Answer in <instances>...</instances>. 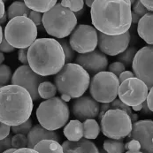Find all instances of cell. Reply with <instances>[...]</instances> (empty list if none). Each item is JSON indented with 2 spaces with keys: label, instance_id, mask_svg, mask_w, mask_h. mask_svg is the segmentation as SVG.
<instances>
[{
  "label": "cell",
  "instance_id": "1",
  "mask_svg": "<svg viewBox=\"0 0 153 153\" xmlns=\"http://www.w3.org/2000/svg\"><path fill=\"white\" fill-rule=\"evenodd\" d=\"M90 8L91 22L97 32L120 36L131 27L129 0H94Z\"/></svg>",
  "mask_w": 153,
  "mask_h": 153
},
{
  "label": "cell",
  "instance_id": "2",
  "mask_svg": "<svg viewBox=\"0 0 153 153\" xmlns=\"http://www.w3.org/2000/svg\"><path fill=\"white\" fill-rule=\"evenodd\" d=\"M29 67L38 75L48 77L57 74L65 66L63 49L57 39L38 38L27 51Z\"/></svg>",
  "mask_w": 153,
  "mask_h": 153
},
{
  "label": "cell",
  "instance_id": "3",
  "mask_svg": "<svg viewBox=\"0 0 153 153\" xmlns=\"http://www.w3.org/2000/svg\"><path fill=\"white\" fill-rule=\"evenodd\" d=\"M32 111V97L24 88L13 84L0 88V122L20 125L30 118Z\"/></svg>",
  "mask_w": 153,
  "mask_h": 153
},
{
  "label": "cell",
  "instance_id": "4",
  "mask_svg": "<svg viewBox=\"0 0 153 153\" xmlns=\"http://www.w3.org/2000/svg\"><path fill=\"white\" fill-rule=\"evenodd\" d=\"M55 86L61 96L79 98L89 87L90 76L82 67L75 63L65 64L54 78Z\"/></svg>",
  "mask_w": 153,
  "mask_h": 153
},
{
  "label": "cell",
  "instance_id": "5",
  "mask_svg": "<svg viewBox=\"0 0 153 153\" xmlns=\"http://www.w3.org/2000/svg\"><path fill=\"white\" fill-rule=\"evenodd\" d=\"M42 24L48 35L63 39L74 31L77 26V19L74 13L57 3L52 9L43 14Z\"/></svg>",
  "mask_w": 153,
  "mask_h": 153
},
{
  "label": "cell",
  "instance_id": "6",
  "mask_svg": "<svg viewBox=\"0 0 153 153\" xmlns=\"http://www.w3.org/2000/svg\"><path fill=\"white\" fill-rule=\"evenodd\" d=\"M69 116L70 110L67 104L57 97L42 102L36 110L39 124L51 131H56L66 126Z\"/></svg>",
  "mask_w": 153,
  "mask_h": 153
},
{
  "label": "cell",
  "instance_id": "7",
  "mask_svg": "<svg viewBox=\"0 0 153 153\" xmlns=\"http://www.w3.org/2000/svg\"><path fill=\"white\" fill-rule=\"evenodd\" d=\"M37 27L28 17L12 19L4 27V36L14 49H26L37 39Z\"/></svg>",
  "mask_w": 153,
  "mask_h": 153
},
{
  "label": "cell",
  "instance_id": "8",
  "mask_svg": "<svg viewBox=\"0 0 153 153\" xmlns=\"http://www.w3.org/2000/svg\"><path fill=\"white\" fill-rule=\"evenodd\" d=\"M100 129L109 139L120 140L128 137L132 129L129 115L117 109L108 110L101 119Z\"/></svg>",
  "mask_w": 153,
  "mask_h": 153
},
{
  "label": "cell",
  "instance_id": "9",
  "mask_svg": "<svg viewBox=\"0 0 153 153\" xmlns=\"http://www.w3.org/2000/svg\"><path fill=\"white\" fill-rule=\"evenodd\" d=\"M120 81L115 74L105 71L95 74L89 82L91 97L98 103H111L118 97Z\"/></svg>",
  "mask_w": 153,
  "mask_h": 153
},
{
  "label": "cell",
  "instance_id": "10",
  "mask_svg": "<svg viewBox=\"0 0 153 153\" xmlns=\"http://www.w3.org/2000/svg\"><path fill=\"white\" fill-rule=\"evenodd\" d=\"M97 31L93 26L80 24L70 35L69 44L79 54L88 53L97 47Z\"/></svg>",
  "mask_w": 153,
  "mask_h": 153
},
{
  "label": "cell",
  "instance_id": "11",
  "mask_svg": "<svg viewBox=\"0 0 153 153\" xmlns=\"http://www.w3.org/2000/svg\"><path fill=\"white\" fill-rule=\"evenodd\" d=\"M152 63L153 47L147 45L137 51L131 65L134 77L143 82L149 89L153 86Z\"/></svg>",
  "mask_w": 153,
  "mask_h": 153
},
{
  "label": "cell",
  "instance_id": "12",
  "mask_svg": "<svg viewBox=\"0 0 153 153\" xmlns=\"http://www.w3.org/2000/svg\"><path fill=\"white\" fill-rule=\"evenodd\" d=\"M149 88L141 80L133 77L125 80L118 89L119 99L129 107L143 104L148 95Z\"/></svg>",
  "mask_w": 153,
  "mask_h": 153
},
{
  "label": "cell",
  "instance_id": "13",
  "mask_svg": "<svg viewBox=\"0 0 153 153\" xmlns=\"http://www.w3.org/2000/svg\"><path fill=\"white\" fill-rule=\"evenodd\" d=\"M43 82H45V77L36 74L28 65L19 66L11 80L13 85L21 86L27 90L33 101H38L41 98L38 94V86Z\"/></svg>",
  "mask_w": 153,
  "mask_h": 153
},
{
  "label": "cell",
  "instance_id": "14",
  "mask_svg": "<svg viewBox=\"0 0 153 153\" xmlns=\"http://www.w3.org/2000/svg\"><path fill=\"white\" fill-rule=\"evenodd\" d=\"M97 38V46L101 52L105 55L118 56L128 49L131 36L129 31L120 36H107L98 32Z\"/></svg>",
  "mask_w": 153,
  "mask_h": 153
},
{
  "label": "cell",
  "instance_id": "15",
  "mask_svg": "<svg viewBox=\"0 0 153 153\" xmlns=\"http://www.w3.org/2000/svg\"><path fill=\"white\" fill-rule=\"evenodd\" d=\"M128 139L139 142L141 152L153 153V121L152 120H143L132 123V129L128 135Z\"/></svg>",
  "mask_w": 153,
  "mask_h": 153
},
{
  "label": "cell",
  "instance_id": "16",
  "mask_svg": "<svg viewBox=\"0 0 153 153\" xmlns=\"http://www.w3.org/2000/svg\"><path fill=\"white\" fill-rule=\"evenodd\" d=\"M75 64L82 66L88 74L95 75L107 69L108 59L106 55L96 49L88 53L79 54L75 59Z\"/></svg>",
  "mask_w": 153,
  "mask_h": 153
},
{
  "label": "cell",
  "instance_id": "17",
  "mask_svg": "<svg viewBox=\"0 0 153 153\" xmlns=\"http://www.w3.org/2000/svg\"><path fill=\"white\" fill-rule=\"evenodd\" d=\"M99 103L89 96H82L76 98L72 105L74 116L81 122L97 118L99 114Z\"/></svg>",
  "mask_w": 153,
  "mask_h": 153
},
{
  "label": "cell",
  "instance_id": "18",
  "mask_svg": "<svg viewBox=\"0 0 153 153\" xmlns=\"http://www.w3.org/2000/svg\"><path fill=\"white\" fill-rule=\"evenodd\" d=\"M27 148L34 149L36 144L43 140H54L57 142H60V135L55 131H51L43 128L40 124L32 127L31 130L27 134Z\"/></svg>",
  "mask_w": 153,
  "mask_h": 153
},
{
  "label": "cell",
  "instance_id": "19",
  "mask_svg": "<svg viewBox=\"0 0 153 153\" xmlns=\"http://www.w3.org/2000/svg\"><path fill=\"white\" fill-rule=\"evenodd\" d=\"M63 153H99L97 145L87 139H81L77 142L66 140L62 143Z\"/></svg>",
  "mask_w": 153,
  "mask_h": 153
},
{
  "label": "cell",
  "instance_id": "20",
  "mask_svg": "<svg viewBox=\"0 0 153 153\" xmlns=\"http://www.w3.org/2000/svg\"><path fill=\"white\" fill-rule=\"evenodd\" d=\"M137 33L139 36L149 45L153 44V13H148L138 22Z\"/></svg>",
  "mask_w": 153,
  "mask_h": 153
},
{
  "label": "cell",
  "instance_id": "21",
  "mask_svg": "<svg viewBox=\"0 0 153 153\" xmlns=\"http://www.w3.org/2000/svg\"><path fill=\"white\" fill-rule=\"evenodd\" d=\"M63 133L68 141L77 142L83 137V124L78 120H70L65 126Z\"/></svg>",
  "mask_w": 153,
  "mask_h": 153
},
{
  "label": "cell",
  "instance_id": "22",
  "mask_svg": "<svg viewBox=\"0 0 153 153\" xmlns=\"http://www.w3.org/2000/svg\"><path fill=\"white\" fill-rule=\"evenodd\" d=\"M24 3L29 10L40 13L49 12L57 4L56 0H26Z\"/></svg>",
  "mask_w": 153,
  "mask_h": 153
},
{
  "label": "cell",
  "instance_id": "23",
  "mask_svg": "<svg viewBox=\"0 0 153 153\" xmlns=\"http://www.w3.org/2000/svg\"><path fill=\"white\" fill-rule=\"evenodd\" d=\"M38 153H63L62 145L54 140H43L34 147Z\"/></svg>",
  "mask_w": 153,
  "mask_h": 153
},
{
  "label": "cell",
  "instance_id": "24",
  "mask_svg": "<svg viewBox=\"0 0 153 153\" xmlns=\"http://www.w3.org/2000/svg\"><path fill=\"white\" fill-rule=\"evenodd\" d=\"M31 10H29L25 4L24 1H15L10 4L7 10V18L9 21L15 17L25 16L28 17V14Z\"/></svg>",
  "mask_w": 153,
  "mask_h": 153
},
{
  "label": "cell",
  "instance_id": "25",
  "mask_svg": "<svg viewBox=\"0 0 153 153\" xmlns=\"http://www.w3.org/2000/svg\"><path fill=\"white\" fill-rule=\"evenodd\" d=\"M83 124V137L87 140H95L99 135L101 131L100 126L95 119L86 120L82 122Z\"/></svg>",
  "mask_w": 153,
  "mask_h": 153
},
{
  "label": "cell",
  "instance_id": "26",
  "mask_svg": "<svg viewBox=\"0 0 153 153\" xmlns=\"http://www.w3.org/2000/svg\"><path fill=\"white\" fill-rule=\"evenodd\" d=\"M123 140L124 139H106L104 142L103 149L107 153H124L126 150Z\"/></svg>",
  "mask_w": 153,
  "mask_h": 153
},
{
  "label": "cell",
  "instance_id": "27",
  "mask_svg": "<svg viewBox=\"0 0 153 153\" xmlns=\"http://www.w3.org/2000/svg\"><path fill=\"white\" fill-rule=\"evenodd\" d=\"M57 88L55 84L50 82H43L38 86V94L39 97L43 99L48 100L52 97H55L57 94Z\"/></svg>",
  "mask_w": 153,
  "mask_h": 153
},
{
  "label": "cell",
  "instance_id": "28",
  "mask_svg": "<svg viewBox=\"0 0 153 153\" xmlns=\"http://www.w3.org/2000/svg\"><path fill=\"white\" fill-rule=\"evenodd\" d=\"M137 52L136 47H129L126 51H124L122 53L119 54L117 56V60L118 62L122 63L125 66H130L132 65L133 59L134 58V55Z\"/></svg>",
  "mask_w": 153,
  "mask_h": 153
},
{
  "label": "cell",
  "instance_id": "29",
  "mask_svg": "<svg viewBox=\"0 0 153 153\" xmlns=\"http://www.w3.org/2000/svg\"><path fill=\"white\" fill-rule=\"evenodd\" d=\"M60 4L71 11L72 13H75L82 9H83L84 6V1L82 0H62L60 2Z\"/></svg>",
  "mask_w": 153,
  "mask_h": 153
},
{
  "label": "cell",
  "instance_id": "30",
  "mask_svg": "<svg viewBox=\"0 0 153 153\" xmlns=\"http://www.w3.org/2000/svg\"><path fill=\"white\" fill-rule=\"evenodd\" d=\"M13 77L11 67L7 65H0V88L8 85Z\"/></svg>",
  "mask_w": 153,
  "mask_h": 153
},
{
  "label": "cell",
  "instance_id": "31",
  "mask_svg": "<svg viewBox=\"0 0 153 153\" xmlns=\"http://www.w3.org/2000/svg\"><path fill=\"white\" fill-rule=\"evenodd\" d=\"M59 44L61 45L64 54H65V59H66V62L67 63H71V61L74 60V57H75V51L73 50V48L71 47V45L69 44V42L66 40L65 38L63 39H59L57 40Z\"/></svg>",
  "mask_w": 153,
  "mask_h": 153
},
{
  "label": "cell",
  "instance_id": "32",
  "mask_svg": "<svg viewBox=\"0 0 153 153\" xmlns=\"http://www.w3.org/2000/svg\"><path fill=\"white\" fill-rule=\"evenodd\" d=\"M33 127V123H32V120L28 119L27 121H25L24 123H22L20 125L17 126H13L11 127V130L15 134H23V135H27L29 131L31 130Z\"/></svg>",
  "mask_w": 153,
  "mask_h": 153
},
{
  "label": "cell",
  "instance_id": "33",
  "mask_svg": "<svg viewBox=\"0 0 153 153\" xmlns=\"http://www.w3.org/2000/svg\"><path fill=\"white\" fill-rule=\"evenodd\" d=\"M27 137L23 134H14L12 137V148L15 150L27 148Z\"/></svg>",
  "mask_w": 153,
  "mask_h": 153
},
{
  "label": "cell",
  "instance_id": "34",
  "mask_svg": "<svg viewBox=\"0 0 153 153\" xmlns=\"http://www.w3.org/2000/svg\"><path fill=\"white\" fill-rule=\"evenodd\" d=\"M130 4H131V11L135 13L136 15H138L139 17H143L144 16L145 14H147L149 12L143 7V5L141 4V2L139 0L137 1H130Z\"/></svg>",
  "mask_w": 153,
  "mask_h": 153
},
{
  "label": "cell",
  "instance_id": "35",
  "mask_svg": "<svg viewBox=\"0 0 153 153\" xmlns=\"http://www.w3.org/2000/svg\"><path fill=\"white\" fill-rule=\"evenodd\" d=\"M110 109H117L121 110L125 112H127L129 116L132 114L133 111L131 107L128 106L127 105H125L124 103H122L120 99H114L111 103H110Z\"/></svg>",
  "mask_w": 153,
  "mask_h": 153
},
{
  "label": "cell",
  "instance_id": "36",
  "mask_svg": "<svg viewBox=\"0 0 153 153\" xmlns=\"http://www.w3.org/2000/svg\"><path fill=\"white\" fill-rule=\"evenodd\" d=\"M108 69H109L110 73H111V74H115L116 76L119 77V75L121 73L126 71V66H124L122 63L116 61V62L111 63L109 66V67H108Z\"/></svg>",
  "mask_w": 153,
  "mask_h": 153
},
{
  "label": "cell",
  "instance_id": "37",
  "mask_svg": "<svg viewBox=\"0 0 153 153\" xmlns=\"http://www.w3.org/2000/svg\"><path fill=\"white\" fill-rule=\"evenodd\" d=\"M28 19L36 27L41 26L42 25V20H43V13L34 12V11H30V13L28 14Z\"/></svg>",
  "mask_w": 153,
  "mask_h": 153
},
{
  "label": "cell",
  "instance_id": "38",
  "mask_svg": "<svg viewBox=\"0 0 153 153\" xmlns=\"http://www.w3.org/2000/svg\"><path fill=\"white\" fill-rule=\"evenodd\" d=\"M125 150L126 151H134V152H138L141 151V145L139 143L138 141L130 139L128 140L126 143H125Z\"/></svg>",
  "mask_w": 153,
  "mask_h": 153
},
{
  "label": "cell",
  "instance_id": "39",
  "mask_svg": "<svg viewBox=\"0 0 153 153\" xmlns=\"http://www.w3.org/2000/svg\"><path fill=\"white\" fill-rule=\"evenodd\" d=\"M12 135H8L3 140H0V153L12 148Z\"/></svg>",
  "mask_w": 153,
  "mask_h": 153
},
{
  "label": "cell",
  "instance_id": "40",
  "mask_svg": "<svg viewBox=\"0 0 153 153\" xmlns=\"http://www.w3.org/2000/svg\"><path fill=\"white\" fill-rule=\"evenodd\" d=\"M14 50L15 49L6 41V39L4 36L3 40H2V43L0 44V51L4 52V53H10V52H13Z\"/></svg>",
  "mask_w": 153,
  "mask_h": 153
},
{
  "label": "cell",
  "instance_id": "41",
  "mask_svg": "<svg viewBox=\"0 0 153 153\" xmlns=\"http://www.w3.org/2000/svg\"><path fill=\"white\" fill-rule=\"evenodd\" d=\"M27 51H28V48H26V49H21L18 51V59H19V61L21 63H22L23 65H28Z\"/></svg>",
  "mask_w": 153,
  "mask_h": 153
},
{
  "label": "cell",
  "instance_id": "42",
  "mask_svg": "<svg viewBox=\"0 0 153 153\" xmlns=\"http://www.w3.org/2000/svg\"><path fill=\"white\" fill-rule=\"evenodd\" d=\"M11 127L8 125H5L2 122H0V140L4 139L10 134Z\"/></svg>",
  "mask_w": 153,
  "mask_h": 153
},
{
  "label": "cell",
  "instance_id": "43",
  "mask_svg": "<svg viewBox=\"0 0 153 153\" xmlns=\"http://www.w3.org/2000/svg\"><path fill=\"white\" fill-rule=\"evenodd\" d=\"M145 102L149 107V109L151 110L152 111H153V88H150V91L148 92V95L146 97Z\"/></svg>",
  "mask_w": 153,
  "mask_h": 153
},
{
  "label": "cell",
  "instance_id": "44",
  "mask_svg": "<svg viewBox=\"0 0 153 153\" xmlns=\"http://www.w3.org/2000/svg\"><path fill=\"white\" fill-rule=\"evenodd\" d=\"M133 77H134V74L130 72V71H124L123 73H121L120 75H119V81H120V83H121V82H123L125 80H127V79H129V78H133Z\"/></svg>",
  "mask_w": 153,
  "mask_h": 153
},
{
  "label": "cell",
  "instance_id": "45",
  "mask_svg": "<svg viewBox=\"0 0 153 153\" xmlns=\"http://www.w3.org/2000/svg\"><path fill=\"white\" fill-rule=\"evenodd\" d=\"M110 110V103H104L100 105V111H99V114H98V120H101V119L103 118L104 114Z\"/></svg>",
  "mask_w": 153,
  "mask_h": 153
},
{
  "label": "cell",
  "instance_id": "46",
  "mask_svg": "<svg viewBox=\"0 0 153 153\" xmlns=\"http://www.w3.org/2000/svg\"><path fill=\"white\" fill-rule=\"evenodd\" d=\"M141 2V4L143 5V7L149 12V13H152L153 10V2L152 0H150V1H147V0H142V1H140Z\"/></svg>",
  "mask_w": 153,
  "mask_h": 153
},
{
  "label": "cell",
  "instance_id": "47",
  "mask_svg": "<svg viewBox=\"0 0 153 153\" xmlns=\"http://www.w3.org/2000/svg\"><path fill=\"white\" fill-rule=\"evenodd\" d=\"M142 105H143V107H142V110L140 111L142 112V114H143V115H149V114L152 115V111L149 109V107H148V105H147V104H146L145 101Z\"/></svg>",
  "mask_w": 153,
  "mask_h": 153
},
{
  "label": "cell",
  "instance_id": "48",
  "mask_svg": "<svg viewBox=\"0 0 153 153\" xmlns=\"http://www.w3.org/2000/svg\"><path fill=\"white\" fill-rule=\"evenodd\" d=\"M13 153H38L36 150L30 149V148H23V149H19L16 150Z\"/></svg>",
  "mask_w": 153,
  "mask_h": 153
},
{
  "label": "cell",
  "instance_id": "49",
  "mask_svg": "<svg viewBox=\"0 0 153 153\" xmlns=\"http://www.w3.org/2000/svg\"><path fill=\"white\" fill-rule=\"evenodd\" d=\"M141 17H139L138 15H136L135 13H134L131 11V22L134 24H138V22L140 21Z\"/></svg>",
  "mask_w": 153,
  "mask_h": 153
},
{
  "label": "cell",
  "instance_id": "50",
  "mask_svg": "<svg viewBox=\"0 0 153 153\" xmlns=\"http://www.w3.org/2000/svg\"><path fill=\"white\" fill-rule=\"evenodd\" d=\"M5 13V9H4V1L0 0V20L3 18V16Z\"/></svg>",
  "mask_w": 153,
  "mask_h": 153
},
{
  "label": "cell",
  "instance_id": "51",
  "mask_svg": "<svg viewBox=\"0 0 153 153\" xmlns=\"http://www.w3.org/2000/svg\"><path fill=\"white\" fill-rule=\"evenodd\" d=\"M85 12H86V10L83 8V9H82L81 11H79V12H77V13H74V16H75V18L77 19V20H79L84 13H85Z\"/></svg>",
  "mask_w": 153,
  "mask_h": 153
},
{
  "label": "cell",
  "instance_id": "52",
  "mask_svg": "<svg viewBox=\"0 0 153 153\" xmlns=\"http://www.w3.org/2000/svg\"><path fill=\"white\" fill-rule=\"evenodd\" d=\"M129 117H130V120H131L132 123L136 122V121H137V120H138V115H137L136 113H133V112H132V114L129 116Z\"/></svg>",
  "mask_w": 153,
  "mask_h": 153
},
{
  "label": "cell",
  "instance_id": "53",
  "mask_svg": "<svg viewBox=\"0 0 153 153\" xmlns=\"http://www.w3.org/2000/svg\"><path fill=\"white\" fill-rule=\"evenodd\" d=\"M8 20V18H7V13L5 12V13H4V15L3 16V18L0 20V25H3V24H4L6 21Z\"/></svg>",
  "mask_w": 153,
  "mask_h": 153
},
{
  "label": "cell",
  "instance_id": "54",
  "mask_svg": "<svg viewBox=\"0 0 153 153\" xmlns=\"http://www.w3.org/2000/svg\"><path fill=\"white\" fill-rule=\"evenodd\" d=\"M142 107H143V105H136V106H133L131 109L132 111H140L142 110Z\"/></svg>",
  "mask_w": 153,
  "mask_h": 153
},
{
  "label": "cell",
  "instance_id": "55",
  "mask_svg": "<svg viewBox=\"0 0 153 153\" xmlns=\"http://www.w3.org/2000/svg\"><path fill=\"white\" fill-rule=\"evenodd\" d=\"M3 37H4V33H3V28H2V26L0 25V44L2 43V40H3Z\"/></svg>",
  "mask_w": 153,
  "mask_h": 153
},
{
  "label": "cell",
  "instance_id": "56",
  "mask_svg": "<svg viewBox=\"0 0 153 153\" xmlns=\"http://www.w3.org/2000/svg\"><path fill=\"white\" fill-rule=\"evenodd\" d=\"M4 61V56L3 54V52L0 51V65H2V63Z\"/></svg>",
  "mask_w": 153,
  "mask_h": 153
},
{
  "label": "cell",
  "instance_id": "57",
  "mask_svg": "<svg viewBox=\"0 0 153 153\" xmlns=\"http://www.w3.org/2000/svg\"><path fill=\"white\" fill-rule=\"evenodd\" d=\"M85 4H87V6L91 7L92 6V4H93V0H86L85 1Z\"/></svg>",
  "mask_w": 153,
  "mask_h": 153
},
{
  "label": "cell",
  "instance_id": "58",
  "mask_svg": "<svg viewBox=\"0 0 153 153\" xmlns=\"http://www.w3.org/2000/svg\"><path fill=\"white\" fill-rule=\"evenodd\" d=\"M16 150L15 149H13V148H11V149H8V150H6V151H4V152L2 153H13L15 152Z\"/></svg>",
  "mask_w": 153,
  "mask_h": 153
},
{
  "label": "cell",
  "instance_id": "59",
  "mask_svg": "<svg viewBox=\"0 0 153 153\" xmlns=\"http://www.w3.org/2000/svg\"><path fill=\"white\" fill-rule=\"evenodd\" d=\"M124 153H143V152H142L141 151H138V152H134V151H126Z\"/></svg>",
  "mask_w": 153,
  "mask_h": 153
},
{
  "label": "cell",
  "instance_id": "60",
  "mask_svg": "<svg viewBox=\"0 0 153 153\" xmlns=\"http://www.w3.org/2000/svg\"><path fill=\"white\" fill-rule=\"evenodd\" d=\"M99 153H107V152H106L104 149H100V150H99Z\"/></svg>",
  "mask_w": 153,
  "mask_h": 153
}]
</instances>
